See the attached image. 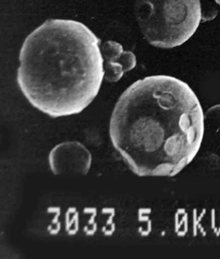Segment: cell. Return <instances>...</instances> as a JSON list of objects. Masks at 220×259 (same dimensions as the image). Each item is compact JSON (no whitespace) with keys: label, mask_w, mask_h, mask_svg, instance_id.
Segmentation results:
<instances>
[{"label":"cell","mask_w":220,"mask_h":259,"mask_svg":"<svg viewBox=\"0 0 220 259\" xmlns=\"http://www.w3.org/2000/svg\"><path fill=\"white\" fill-rule=\"evenodd\" d=\"M205 135L204 112L184 81L155 75L133 83L118 98L109 137L139 177H174L198 154Z\"/></svg>","instance_id":"cell-1"},{"label":"cell","mask_w":220,"mask_h":259,"mask_svg":"<svg viewBox=\"0 0 220 259\" xmlns=\"http://www.w3.org/2000/svg\"><path fill=\"white\" fill-rule=\"evenodd\" d=\"M100 39L85 24L51 19L24 41L19 87L32 106L51 117L81 113L104 80Z\"/></svg>","instance_id":"cell-2"},{"label":"cell","mask_w":220,"mask_h":259,"mask_svg":"<svg viewBox=\"0 0 220 259\" xmlns=\"http://www.w3.org/2000/svg\"><path fill=\"white\" fill-rule=\"evenodd\" d=\"M137 24L150 45L171 49L186 43L202 22L201 0H135Z\"/></svg>","instance_id":"cell-3"},{"label":"cell","mask_w":220,"mask_h":259,"mask_svg":"<svg viewBox=\"0 0 220 259\" xmlns=\"http://www.w3.org/2000/svg\"><path fill=\"white\" fill-rule=\"evenodd\" d=\"M48 160L51 171L56 176H85L91 168L92 154L82 143L66 141L52 148Z\"/></svg>","instance_id":"cell-4"},{"label":"cell","mask_w":220,"mask_h":259,"mask_svg":"<svg viewBox=\"0 0 220 259\" xmlns=\"http://www.w3.org/2000/svg\"><path fill=\"white\" fill-rule=\"evenodd\" d=\"M103 57L104 80L110 83L118 82L124 73L134 70L137 58L134 52L123 50L121 44L116 41H104L100 45Z\"/></svg>","instance_id":"cell-5"},{"label":"cell","mask_w":220,"mask_h":259,"mask_svg":"<svg viewBox=\"0 0 220 259\" xmlns=\"http://www.w3.org/2000/svg\"><path fill=\"white\" fill-rule=\"evenodd\" d=\"M204 124L213 143L220 146V104L210 107L204 113Z\"/></svg>","instance_id":"cell-6"},{"label":"cell","mask_w":220,"mask_h":259,"mask_svg":"<svg viewBox=\"0 0 220 259\" xmlns=\"http://www.w3.org/2000/svg\"><path fill=\"white\" fill-rule=\"evenodd\" d=\"M215 3H216L217 5H219V6H220V0H215Z\"/></svg>","instance_id":"cell-7"}]
</instances>
